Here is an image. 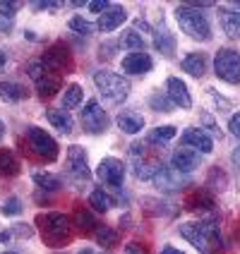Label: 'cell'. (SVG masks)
Listing matches in <instances>:
<instances>
[{
  "instance_id": "4",
  "label": "cell",
  "mask_w": 240,
  "mask_h": 254,
  "mask_svg": "<svg viewBox=\"0 0 240 254\" xmlns=\"http://www.w3.org/2000/svg\"><path fill=\"white\" fill-rule=\"evenodd\" d=\"M36 223L41 226L43 240L48 245H63L70 238V221L65 213H41V216H36Z\"/></svg>"
},
{
  "instance_id": "27",
  "label": "cell",
  "mask_w": 240,
  "mask_h": 254,
  "mask_svg": "<svg viewBox=\"0 0 240 254\" xmlns=\"http://www.w3.org/2000/svg\"><path fill=\"white\" fill-rule=\"evenodd\" d=\"M19 173V161L14 158L10 149H0V175L2 178H14Z\"/></svg>"
},
{
  "instance_id": "41",
  "label": "cell",
  "mask_w": 240,
  "mask_h": 254,
  "mask_svg": "<svg viewBox=\"0 0 240 254\" xmlns=\"http://www.w3.org/2000/svg\"><path fill=\"white\" fill-rule=\"evenodd\" d=\"M228 129H231V134H236V137L240 139V113L231 118V123H228Z\"/></svg>"
},
{
  "instance_id": "7",
  "label": "cell",
  "mask_w": 240,
  "mask_h": 254,
  "mask_svg": "<svg viewBox=\"0 0 240 254\" xmlns=\"http://www.w3.org/2000/svg\"><path fill=\"white\" fill-rule=\"evenodd\" d=\"M82 125H84V129L89 134H103L108 129V125H111V118L99 106V101L91 99L86 101L84 111H82Z\"/></svg>"
},
{
  "instance_id": "46",
  "label": "cell",
  "mask_w": 240,
  "mask_h": 254,
  "mask_svg": "<svg viewBox=\"0 0 240 254\" xmlns=\"http://www.w3.org/2000/svg\"><path fill=\"white\" fill-rule=\"evenodd\" d=\"M135 24H137V29H144V31H152V27H149L147 22H142V19H137Z\"/></svg>"
},
{
  "instance_id": "42",
  "label": "cell",
  "mask_w": 240,
  "mask_h": 254,
  "mask_svg": "<svg viewBox=\"0 0 240 254\" xmlns=\"http://www.w3.org/2000/svg\"><path fill=\"white\" fill-rule=\"evenodd\" d=\"M86 7H89L91 12H101V14H103L106 10H108V7H111V5H108V2H89Z\"/></svg>"
},
{
  "instance_id": "25",
  "label": "cell",
  "mask_w": 240,
  "mask_h": 254,
  "mask_svg": "<svg viewBox=\"0 0 240 254\" xmlns=\"http://www.w3.org/2000/svg\"><path fill=\"white\" fill-rule=\"evenodd\" d=\"M113 197L106 192V190H94L91 194H89V206L94 209V211H99V213H106V211H111L113 209Z\"/></svg>"
},
{
  "instance_id": "12",
  "label": "cell",
  "mask_w": 240,
  "mask_h": 254,
  "mask_svg": "<svg viewBox=\"0 0 240 254\" xmlns=\"http://www.w3.org/2000/svg\"><path fill=\"white\" fill-rule=\"evenodd\" d=\"M41 63L46 65V70L48 72L65 70V67H70V51H68L63 43H56V46H51V48L43 53Z\"/></svg>"
},
{
  "instance_id": "11",
  "label": "cell",
  "mask_w": 240,
  "mask_h": 254,
  "mask_svg": "<svg viewBox=\"0 0 240 254\" xmlns=\"http://www.w3.org/2000/svg\"><path fill=\"white\" fill-rule=\"evenodd\" d=\"M183 146L195 149L199 154H209L212 146H214V141L204 129H199V127H187V129H183Z\"/></svg>"
},
{
  "instance_id": "22",
  "label": "cell",
  "mask_w": 240,
  "mask_h": 254,
  "mask_svg": "<svg viewBox=\"0 0 240 254\" xmlns=\"http://www.w3.org/2000/svg\"><path fill=\"white\" fill-rule=\"evenodd\" d=\"M185 206H187V211H209L214 209V197L207 190H197L185 199Z\"/></svg>"
},
{
  "instance_id": "47",
  "label": "cell",
  "mask_w": 240,
  "mask_h": 254,
  "mask_svg": "<svg viewBox=\"0 0 240 254\" xmlns=\"http://www.w3.org/2000/svg\"><path fill=\"white\" fill-rule=\"evenodd\" d=\"M10 27H12V22H0V29H2V31H10Z\"/></svg>"
},
{
  "instance_id": "48",
  "label": "cell",
  "mask_w": 240,
  "mask_h": 254,
  "mask_svg": "<svg viewBox=\"0 0 240 254\" xmlns=\"http://www.w3.org/2000/svg\"><path fill=\"white\" fill-rule=\"evenodd\" d=\"M24 36H27V41H36V34H31V31H24Z\"/></svg>"
},
{
  "instance_id": "8",
  "label": "cell",
  "mask_w": 240,
  "mask_h": 254,
  "mask_svg": "<svg viewBox=\"0 0 240 254\" xmlns=\"http://www.w3.org/2000/svg\"><path fill=\"white\" fill-rule=\"evenodd\" d=\"M96 178H99L101 183H106L108 187H120L123 180H125V163H123L120 158L108 156V158H103L99 163Z\"/></svg>"
},
{
  "instance_id": "51",
  "label": "cell",
  "mask_w": 240,
  "mask_h": 254,
  "mask_svg": "<svg viewBox=\"0 0 240 254\" xmlns=\"http://www.w3.org/2000/svg\"><path fill=\"white\" fill-rule=\"evenodd\" d=\"M5 137V125H2V120H0V139Z\"/></svg>"
},
{
  "instance_id": "24",
  "label": "cell",
  "mask_w": 240,
  "mask_h": 254,
  "mask_svg": "<svg viewBox=\"0 0 240 254\" xmlns=\"http://www.w3.org/2000/svg\"><path fill=\"white\" fill-rule=\"evenodd\" d=\"M183 70L187 74H192V77H204V72H207V56L204 53H190V56H185Z\"/></svg>"
},
{
  "instance_id": "18",
  "label": "cell",
  "mask_w": 240,
  "mask_h": 254,
  "mask_svg": "<svg viewBox=\"0 0 240 254\" xmlns=\"http://www.w3.org/2000/svg\"><path fill=\"white\" fill-rule=\"evenodd\" d=\"M154 34V48L159 53H163L166 58H173L175 53V39H173V34H170L166 27H159L152 31Z\"/></svg>"
},
{
  "instance_id": "14",
  "label": "cell",
  "mask_w": 240,
  "mask_h": 254,
  "mask_svg": "<svg viewBox=\"0 0 240 254\" xmlns=\"http://www.w3.org/2000/svg\"><path fill=\"white\" fill-rule=\"evenodd\" d=\"M120 65H123V72H125V74H147V72L154 67V60H152V56H147L144 51H140V53L125 56Z\"/></svg>"
},
{
  "instance_id": "43",
  "label": "cell",
  "mask_w": 240,
  "mask_h": 254,
  "mask_svg": "<svg viewBox=\"0 0 240 254\" xmlns=\"http://www.w3.org/2000/svg\"><path fill=\"white\" fill-rule=\"evenodd\" d=\"M159 254H185V252L183 250H178V247H173V245H163Z\"/></svg>"
},
{
  "instance_id": "15",
  "label": "cell",
  "mask_w": 240,
  "mask_h": 254,
  "mask_svg": "<svg viewBox=\"0 0 240 254\" xmlns=\"http://www.w3.org/2000/svg\"><path fill=\"white\" fill-rule=\"evenodd\" d=\"M152 183H154L159 190L175 192V190L180 187V183H183V175H180L178 170H170V168H166V166H161V168L156 170V175H154Z\"/></svg>"
},
{
  "instance_id": "2",
  "label": "cell",
  "mask_w": 240,
  "mask_h": 254,
  "mask_svg": "<svg viewBox=\"0 0 240 254\" xmlns=\"http://www.w3.org/2000/svg\"><path fill=\"white\" fill-rule=\"evenodd\" d=\"M175 19H178L180 29L190 39H195V41H209L212 39V29H209L207 17L199 12V10H195V7H190V5L178 7L175 10Z\"/></svg>"
},
{
  "instance_id": "34",
  "label": "cell",
  "mask_w": 240,
  "mask_h": 254,
  "mask_svg": "<svg viewBox=\"0 0 240 254\" xmlns=\"http://www.w3.org/2000/svg\"><path fill=\"white\" fill-rule=\"evenodd\" d=\"M149 106H152L154 111H159V113H168L170 108H173V101H170L168 96H163V94H154V96L149 99Z\"/></svg>"
},
{
  "instance_id": "19",
  "label": "cell",
  "mask_w": 240,
  "mask_h": 254,
  "mask_svg": "<svg viewBox=\"0 0 240 254\" xmlns=\"http://www.w3.org/2000/svg\"><path fill=\"white\" fill-rule=\"evenodd\" d=\"M46 120L56 127L58 132H63V134H70L72 127H75L72 115L68 113V111H58V108H48V111H46Z\"/></svg>"
},
{
  "instance_id": "13",
  "label": "cell",
  "mask_w": 240,
  "mask_h": 254,
  "mask_svg": "<svg viewBox=\"0 0 240 254\" xmlns=\"http://www.w3.org/2000/svg\"><path fill=\"white\" fill-rule=\"evenodd\" d=\"M166 96L173 101V106H180V108H190L192 106V96H190V89L183 79L178 77H170L166 82Z\"/></svg>"
},
{
  "instance_id": "26",
  "label": "cell",
  "mask_w": 240,
  "mask_h": 254,
  "mask_svg": "<svg viewBox=\"0 0 240 254\" xmlns=\"http://www.w3.org/2000/svg\"><path fill=\"white\" fill-rule=\"evenodd\" d=\"M29 238H34V228L27 226V223H17L12 226L10 230H2L0 233V240L5 242H14V240H29Z\"/></svg>"
},
{
  "instance_id": "16",
  "label": "cell",
  "mask_w": 240,
  "mask_h": 254,
  "mask_svg": "<svg viewBox=\"0 0 240 254\" xmlns=\"http://www.w3.org/2000/svg\"><path fill=\"white\" fill-rule=\"evenodd\" d=\"M219 24H221L228 39H240V12L231 10V7H221L219 10Z\"/></svg>"
},
{
  "instance_id": "5",
  "label": "cell",
  "mask_w": 240,
  "mask_h": 254,
  "mask_svg": "<svg viewBox=\"0 0 240 254\" xmlns=\"http://www.w3.org/2000/svg\"><path fill=\"white\" fill-rule=\"evenodd\" d=\"M214 72L219 79H224L228 84H238L240 82V53L233 48H221L214 56Z\"/></svg>"
},
{
  "instance_id": "49",
  "label": "cell",
  "mask_w": 240,
  "mask_h": 254,
  "mask_svg": "<svg viewBox=\"0 0 240 254\" xmlns=\"http://www.w3.org/2000/svg\"><path fill=\"white\" fill-rule=\"evenodd\" d=\"M228 7H231V10H236V12H240V2H238V0H236V2H231Z\"/></svg>"
},
{
  "instance_id": "31",
  "label": "cell",
  "mask_w": 240,
  "mask_h": 254,
  "mask_svg": "<svg viewBox=\"0 0 240 254\" xmlns=\"http://www.w3.org/2000/svg\"><path fill=\"white\" fill-rule=\"evenodd\" d=\"M120 46L127 48V51H132V53H140L142 48H144V39L135 29H127V31H123V36H120Z\"/></svg>"
},
{
  "instance_id": "1",
  "label": "cell",
  "mask_w": 240,
  "mask_h": 254,
  "mask_svg": "<svg viewBox=\"0 0 240 254\" xmlns=\"http://www.w3.org/2000/svg\"><path fill=\"white\" fill-rule=\"evenodd\" d=\"M180 235L202 254H216L224 247V238H221L219 228L214 223H207V221L183 223L180 226Z\"/></svg>"
},
{
  "instance_id": "35",
  "label": "cell",
  "mask_w": 240,
  "mask_h": 254,
  "mask_svg": "<svg viewBox=\"0 0 240 254\" xmlns=\"http://www.w3.org/2000/svg\"><path fill=\"white\" fill-rule=\"evenodd\" d=\"M0 211H2V216H7V218H10V216H19V213H22V201L17 197H10L5 204H2Z\"/></svg>"
},
{
  "instance_id": "21",
  "label": "cell",
  "mask_w": 240,
  "mask_h": 254,
  "mask_svg": "<svg viewBox=\"0 0 240 254\" xmlns=\"http://www.w3.org/2000/svg\"><path fill=\"white\" fill-rule=\"evenodd\" d=\"M29 96V91L19 82H0V99L5 103H19Z\"/></svg>"
},
{
  "instance_id": "17",
  "label": "cell",
  "mask_w": 240,
  "mask_h": 254,
  "mask_svg": "<svg viewBox=\"0 0 240 254\" xmlns=\"http://www.w3.org/2000/svg\"><path fill=\"white\" fill-rule=\"evenodd\" d=\"M125 17L127 14L120 5H111V7L99 17V24H96V27H99L101 31H113V29H118L123 22H125Z\"/></svg>"
},
{
  "instance_id": "28",
  "label": "cell",
  "mask_w": 240,
  "mask_h": 254,
  "mask_svg": "<svg viewBox=\"0 0 240 254\" xmlns=\"http://www.w3.org/2000/svg\"><path fill=\"white\" fill-rule=\"evenodd\" d=\"M31 178H34V183L39 185L41 190H46V192H58V190L63 187V180H60L58 175H53V173H43V170H36Z\"/></svg>"
},
{
  "instance_id": "6",
  "label": "cell",
  "mask_w": 240,
  "mask_h": 254,
  "mask_svg": "<svg viewBox=\"0 0 240 254\" xmlns=\"http://www.w3.org/2000/svg\"><path fill=\"white\" fill-rule=\"evenodd\" d=\"M27 139H29V146H31V151L43 158V161H48V163H53L58 158V141L48 134V132H43L41 127H29L27 129Z\"/></svg>"
},
{
  "instance_id": "37",
  "label": "cell",
  "mask_w": 240,
  "mask_h": 254,
  "mask_svg": "<svg viewBox=\"0 0 240 254\" xmlns=\"http://www.w3.org/2000/svg\"><path fill=\"white\" fill-rule=\"evenodd\" d=\"M46 72H48V70H46V65H43L41 60H34V63H29V67H27V74L31 77V79H34V82H36V79H41Z\"/></svg>"
},
{
  "instance_id": "38",
  "label": "cell",
  "mask_w": 240,
  "mask_h": 254,
  "mask_svg": "<svg viewBox=\"0 0 240 254\" xmlns=\"http://www.w3.org/2000/svg\"><path fill=\"white\" fill-rule=\"evenodd\" d=\"M75 221H77V226L84 228V230H86V226H94V223H96V221H94V216L86 211V209H80L77 216H75Z\"/></svg>"
},
{
  "instance_id": "44",
  "label": "cell",
  "mask_w": 240,
  "mask_h": 254,
  "mask_svg": "<svg viewBox=\"0 0 240 254\" xmlns=\"http://www.w3.org/2000/svg\"><path fill=\"white\" fill-rule=\"evenodd\" d=\"M233 163L240 168V146H236V149H233Z\"/></svg>"
},
{
  "instance_id": "50",
  "label": "cell",
  "mask_w": 240,
  "mask_h": 254,
  "mask_svg": "<svg viewBox=\"0 0 240 254\" xmlns=\"http://www.w3.org/2000/svg\"><path fill=\"white\" fill-rule=\"evenodd\" d=\"M77 254H94V250H91V247H84V250H80Z\"/></svg>"
},
{
  "instance_id": "30",
  "label": "cell",
  "mask_w": 240,
  "mask_h": 254,
  "mask_svg": "<svg viewBox=\"0 0 240 254\" xmlns=\"http://www.w3.org/2000/svg\"><path fill=\"white\" fill-rule=\"evenodd\" d=\"M175 134H178V129L173 125H161V127H154V129L147 134V139L152 141V144H168Z\"/></svg>"
},
{
  "instance_id": "39",
  "label": "cell",
  "mask_w": 240,
  "mask_h": 254,
  "mask_svg": "<svg viewBox=\"0 0 240 254\" xmlns=\"http://www.w3.org/2000/svg\"><path fill=\"white\" fill-rule=\"evenodd\" d=\"M125 254H149V252L140 242H130V245H125Z\"/></svg>"
},
{
  "instance_id": "45",
  "label": "cell",
  "mask_w": 240,
  "mask_h": 254,
  "mask_svg": "<svg viewBox=\"0 0 240 254\" xmlns=\"http://www.w3.org/2000/svg\"><path fill=\"white\" fill-rule=\"evenodd\" d=\"M5 63H7V56H5V51L0 48V72H2V67H5Z\"/></svg>"
},
{
  "instance_id": "32",
  "label": "cell",
  "mask_w": 240,
  "mask_h": 254,
  "mask_svg": "<svg viewBox=\"0 0 240 254\" xmlns=\"http://www.w3.org/2000/svg\"><path fill=\"white\" fill-rule=\"evenodd\" d=\"M94 240L99 242L101 247H113V245H118V230L115 228H106V226H96Z\"/></svg>"
},
{
  "instance_id": "33",
  "label": "cell",
  "mask_w": 240,
  "mask_h": 254,
  "mask_svg": "<svg viewBox=\"0 0 240 254\" xmlns=\"http://www.w3.org/2000/svg\"><path fill=\"white\" fill-rule=\"evenodd\" d=\"M68 27H70L75 34H82V36L94 34V29H96L91 22H89V19H86V17H80V14H77V17H72L70 22H68Z\"/></svg>"
},
{
  "instance_id": "23",
  "label": "cell",
  "mask_w": 240,
  "mask_h": 254,
  "mask_svg": "<svg viewBox=\"0 0 240 254\" xmlns=\"http://www.w3.org/2000/svg\"><path fill=\"white\" fill-rule=\"evenodd\" d=\"M36 91H39V96H43V99L56 96L58 91H60V77H58V74H51V72H46L41 79H36Z\"/></svg>"
},
{
  "instance_id": "29",
  "label": "cell",
  "mask_w": 240,
  "mask_h": 254,
  "mask_svg": "<svg viewBox=\"0 0 240 254\" xmlns=\"http://www.w3.org/2000/svg\"><path fill=\"white\" fill-rule=\"evenodd\" d=\"M82 86L80 84H70L65 91H63V99H60V103H63V111H72V108H77L80 103H82Z\"/></svg>"
},
{
  "instance_id": "20",
  "label": "cell",
  "mask_w": 240,
  "mask_h": 254,
  "mask_svg": "<svg viewBox=\"0 0 240 254\" xmlns=\"http://www.w3.org/2000/svg\"><path fill=\"white\" fill-rule=\"evenodd\" d=\"M115 125L120 127L125 134H137L144 127V118L140 113H135V111H125V113H120L115 118Z\"/></svg>"
},
{
  "instance_id": "40",
  "label": "cell",
  "mask_w": 240,
  "mask_h": 254,
  "mask_svg": "<svg viewBox=\"0 0 240 254\" xmlns=\"http://www.w3.org/2000/svg\"><path fill=\"white\" fill-rule=\"evenodd\" d=\"M34 7H36V10H48V12H56V10H60V7H63V2H36Z\"/></svg>"
},
{
  "instance_id": "3",
  "label": "cell",
  "mask_w": 240,
  "mask_h": 254,
  "mask_svg": "<svg viewBox=\"0 0 240 254\" xmlns=\"http://www.w3.org/2000/svg\"><path fill=\"white\" fill-rule=\"evenodd\" d=\"M94 84L101 91V96L108 103H123L130 94V84L125 82V77L115 74L111 70H99L94 74Z\"/></svg>"
},
{
  "instance_id": "36",
  "label": "cell",
  "mask_w": 240,
  "mask_h": 254,
  "mask_svg": "<svg viewBox=\"0 0 240 254\" xmlns=\"http://www.w3.org/2000/svg\"><path fill=\"white\" fill-rule=\"evenodd\" d=\"M22 7V2H7V0H0V14H2V19H7L10 22V17H14V12Z\"/></svg>"
},
{
  "instance_id": "52",
  "label": "cell",
  "mask_w": 240,
  "mask_h": 254,
  "mask_svg": "<svg viewBox=\"0 0 240 254\" xmlns=\"http://www.w3.org/2000/svg\"><path fill=\"white\" fill-rule=\"evenodd\" d=\"M2 254H17V252H2Z\"/></svg>"
},
{
  "instance_id": "10",
  "label": "cell",
  "mask_w": 240,
  "mask_h": 254,
  "mask_svg": "<svg viewBox=\"0 0 240 254\" xmlns=\"http://www.w3.org/2000/svg\"><path fill=\"white\" fill-rule=\"evenodd\" d=\"M199 163H202V154L195 151V149H187V146H180L178 151H173V156H170V166H173V170H178L180 175L183 173H192Z\"/></svg>"
},
{
  "instance_id": "9",
  "label": "cell",
  "mask_w": 240,
  "mask_h": 254,
  "mask_svg": "<svg viewBox=\"0 0 240 254\" xmlns=\"http://www.w3.org/2000/svg\"><path fill=\"white\" fill-rule=\"evenodd\" d=\"M65 170L75 180H89L91 170H89V161H86V151L82 146H70L68 149V161H65Z\"/></svg>"
}]
</instances>
